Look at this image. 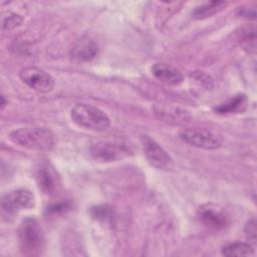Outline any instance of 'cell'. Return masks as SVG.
<instances>
[{
	"label": "cell",
	"mask_w": 257,
	"mask_h": 257,
	"mask_svg": "<svg viewBox=\"0 0 257 257\" xmlns=\"http://www.w3.org/2000/svg\"><path fill=\"white\" fill-rule=\"evenodd\" d=\"M90 213H91L92 217H94L95 219L100 220L102 222L111 223L114 219L113 210L111 209V207H109L107 205H100V206L91 208Z\"/></svg>",
	"instance_id": "17"
},
{
	"label": "cell",
	"mask_w": 257,
	"mask_h": 257,
	"mask_svg": "<svg viewBox=\"0 0 257 257\" xmlns=\"http://www.w3.org/2000/svg\"><path fill=\"white\" fill-rule=\"evenodd\" d=\"M23 18L14 12L8 11L7 15L2 16V29L3 30H12L19 26L22 23Z\"/></svg>",
	"instance_id": "18"
},
{
	"label": "cell",
	"mask_w": 257,
	"mask_h": 257,
	"mask_svg": "<svg viewBox=\"0 0 257 257\" xmlns=\"http://www.w3.org/2000/svg\"><path fill=\"white\" fill-rule=\"evenodd\" d=\"M153 75L168 85H179L183 81L182 73L175 67L166 63H156L152 66Z\"/></svg>",
	"instance_id": "11"
},
{
	"label": "cell",
	"mask_w": 257,
	"mask_h": 257,
	"mask_svg": "<svg viewBox=\"0 0 257 257\" xmlns=\"http://www.w3.org/2000/svg\"><path fill=\"white\" fill-rule=\"evenodd\" d=\"M240 15L243 16V17H246V18H251V19H254L255 16H256V13H255V9H250V8H241L240 9Z\"/></svg>",
	"instance_id": "21"
},
{
	"label": "cell",
	"mask_w": 257,
	"mask_h": 257,
	"mask_svg": "<svg viewBox=\"0 0 257 257\" xmlns=\"http://www.w3.org/2000/svg\"><path fill=\"white\" fill-rule=\"evenodd\" d=\"M73 57L81 61H89L97 54V45L90 39L80 40L73 48Z\"/></svg>",
	"instance_id": "13"
},
{
	"label": "cell",
	"mask_w": 257,
	"mask_h": 257,
	"mask_svg": "<svg viewBox=\"0 0 257 257\" xmlns=\"http://www.w3.org/2000/svg\"><path fill=\"white\" fill-rule=\"evenodd\" d=\"M71 207V204L68 201H63V202H59L56 204L51 205L49 208H47V213L49 215H57V214H61L66 212L67 210H69Z\"/></svg>",
	"instance_id": "19"
},
{
	"label": "cell",
	"mask_w": 257,
	"mask_h": 257,
	"mask_svg": "<svg viewBox=\"0 0 257 257\" xmlns=\"http://www.w3.org/2000/svg\"><path fill=\"white\" fill-rule=\"evenodd\" d=\"M19 77L30 88L47 93L54 87V78L45 70L36 66H27L20 70Z\"/></svg>",
	"instance_id": "6"
},
{
	"label": "cell",
	"mask_w": 257,
	"mask_h": 257,
	"mask_svg": "<svg viewBox=\"0 0 257 257\" xmlns=\"http://www.w3.org/2000/svg\"><path fill=\"white\" fill-rule=\"evenodd\" d=\"M70 117L78 126L94 132L105 131L110 124L109 118L104 111L86 103L73 105L70 110Z\"/></svg>",
	"instance_id": "3"
},
{
	"label": "cell",
	"mask_w": 257,
	"mask_h": 257,
	"mask_svg": "<svg viewBox=\"0 0 257 257\" xmlns=\"http://www.w3.org/2000/svg\"><path fill=\"white\" fill-rule=\"evenodd\" d=\"M248 98L244 93H238L231 98L221 102L213 107L214 111L218 114H231L242 112L246 109Z\"/></svg>",
	"instance_id": "12"
},
{
	"label": "cell",
	"mask_w": 257,
	"mask_h": 257,
	"mask_svg": "<svg viewBox=\"0 0 257 257\" xmlns=\"http://www.w3.org/2000/svg\"><path fill=\"white\" fill-rule=\"evenodd\" d=\"M179 138L190 146L204 150H216L223 143L220 135L201 127L183 128L179 133Z\"/></svg>",
	"instance_id": "4"
},
{
	"label": "cell",
	"mask_w": 257,
	"mask_h": 257,
	"mask_svg": "<svg viewBox=\"0 0 257 257\" xmlns=\"http://www.w3.org/2000/svg\"><path fill=\"white\" fill-rule=\"evenodd\" d=\"M35 205L34 195L25 189L11 191L3 196L1 207L8 215H14L22 210L33 208Z\"/></svg>",
	"instance_id": "8"
},
{
	"label": "cell",
	"mask_w": 257,
	"mask_h": 257,
	"mask_svg": "<svg viewBox=\"0 0 257 257\" xmlns=\"http://www.w3.org/2000/svg\"><path fill=\"white\" fill-rule=\"evenodd\" d=\"M198 217L201 222L211 228L221 229L228 224L225 212L214 204H205L198 209Z\"/></svg>",
	"instance_id": "9"
},
{
	"label": "cell",
	"mask_w": 257,
	"mask_h": 257,
	"mask_svg": "<svg viewBox=\"0 0 257 257\" xmlns=\"http://www.w3.org/2000/svg\"><path fill=\"white\" fill-rule=\"evenodd\" d=\"M20 252L26 256L40 255L45 247V236L39 222L34 218H26L18 230Z\"/></svg>",
	"instance_id": "2"
},
{
	"label": "cell",
	"mask_w": 257,
	"mask_h": 257,
	"mask_svg": "<svg viewBox=\"0 0 257 257\" xmlns=\"http://www.w3.org/2000/svg\"><path fill=\"white\" fill-rule=\"evenodd\" d=\"M9 139L15 145L22 148L46 152L50 151L54 147V135L53 133L43 126H29L20 127L10 133Z\"/></svg>",
	"instance_id": "1"
},
{
	"label": "cell",
	"mask_w": 257,
	"mask_h": 257,
	"mask_svg": "<svg viewBox=\"0 0 257 257\" xmlns=\"http://www.w3.org/2000/svg\"><path fill=\"white\" fill-rule=\"evenodd\" d=\"M222 254L225 256H251L254 254V249L249 243L232 242L223 246Z\"/></svg>",
	"instance_id": "15"
},
{
	"label": "cell",
	"mask_w": 257,
	"mask_h": 257,
	"mask_svg": "<svg viewBox=\"0 0 257 257\" xmlns=\"http://www.w3.org/2000/svg\"><path fill=\"white\" fill-rule=\"evenodd\" d=\"M244 232L247 240L255 244L256 243V220L254 218L248 221V223L245 226Z\"/></svg>",
	"instance_id": "20"
},
{
	"label": "cell",
	"mask_w": 257,
	"mask_h": 257,
	"mask_svg": "<svg viewBox=\"0 0 257 257\" xmlns=\"http://www.w3.org/2000/svg\"><path fill=\"white\" fill-rule=\"evenodd\" d=\"M227 2L225 1H211L205 4H202L194 9L192 16L195 19H205L213 16L214 14L222 11L226 6Z\"/></svg>",
	"instance_id": "14"
},
{
	"label": "cell",
	"mask_w": 257,
	"mask_h": 257,
	"mask_svg": "<svg viewBox=\"0 0 257 257\" xmlns=\"http://www.w3.org/2000/svg\"><path fill=\"white\" fill-rule=\"evenodd\" d=\"M142 146L146 159L159 170H170L174 166L173 159L155 140L149 136L142 137Z\"/></svg>",
	"instance_id": "7"
},
{
	"label": "cell",
	"mask_w": 257,
	"mask_h": 257,
	"mask_svg": "<svg viewBox=\"0 0 257 257\" xmlns=\"http://www.w3.org/2000/svg\"><path fill=\"white\" fill-rule=\"evenodd\" d=\"M91 156L99 162H112L126 158L133 154L131 147L121 142L99 141L90 147Z\"/></svg>",
	"instance_id": "5"
},
{
	"label": "cell",
	"mask_w": 257,
	"mask_h": 257,
	"mask_svg": "<svg viewBox=\"0 0 257 257\" xmlns=\"http://www.w3.org/2000/svg\"><path fill=\"white\" fill-rule=\"evenodd\" d=\"M37 183L39 189L46 195H52L59 184L58 177L53 168L47 164H41L40 168L37 170Z\"/></svg>",
	"instance_id": "10"
},
{
	"label": "cell",
	"mask_w": 257,
	"mask_h": 257,
	"mask_svg": "<svg viewBox=\"0 0 257 257\" xmlns=\"http://www.w3.org/2000/svg\"><path fill=\"white\" fill-rule=\"evenodd\" d=\"M155 111L157 114L160 115V117L169 119V120H181V121H187L190 118V115L187 111L175 107H168L159 105L155 107Z\"/></svg>",
	"instance_id": "16"
}]
</instances>
